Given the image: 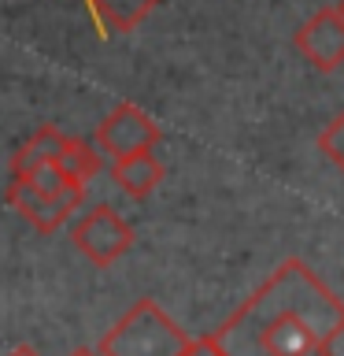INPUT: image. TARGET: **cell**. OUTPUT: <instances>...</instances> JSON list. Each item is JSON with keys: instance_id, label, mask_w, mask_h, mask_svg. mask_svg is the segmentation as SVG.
<instances>
[{"instance_id": "obj_2", "label": "cell", "mask_w": 344, "mask_h": 356, "mask_svg": "<svg viewBox=\"0 0 344 356\" xmlns=\"http://www.w3.org/2000/svg\"><path fill=\"white\" fill-rule=\"evenodd\" d=\"M185 341H189V334L152 297H141L100 338L96 353L100 356H178L185 349Z\"/></svg>"}, {"instance_id": "obj_11", "label": "cell", "mask_w": 344, "mask_h": 356, "mask_svg": "<svg viewBox=\"0 0 344 356\" xmlns=\"http://www.w3.org/2000/svg\"><path fill=\"white\" fill-rule=\"evenodd\" d=\"M318 152L344 175V108L326 122V127H322V134H318Z\"/></svg>"}, {"instance_id": "obj_12", "label": "cell", "mask_w": 344, "mask_h": 356, "mask_svg": "<svg viewBox=\"0 0 344 356\" xmlns=\"http://www.w3.org/2000/svg\"><path fill=\"white\" fill-rule=\"evenodd\" d=\"M178 356H226V353H222V345L215 341V334H200V338H189L185 349Z\"/></svg>"}, {"instance_id": "obj_3", "label": "cell", "mask_w": 344, "mask_h": 356, "mask_svg": "<svg viewBox=\"0 0 344 356\" xmlns=\"http://www.w3.org/2000/svg\"><path fill=\"white\" fill-rule=\"evenodd\" d=\"M71 241H74V249L82 252L89 264L111 267L115 260H122V256L130 252L133 227H130V222L122 219L111 204H100V208L85 211V216L74 222Z\"/></svg>"}, {"instance_id": "obj_9", "label": "cell", "mask_w": 344, "mask_h": 356, "mask_svg": "<svg viewBox=\"0 0 344 356\" xmlns=\"http://www.w3.org/2000/svg\"><path fill=\"white\" fill-rule=\"evenodd\" d=\"M63 141H67V134L60 127H41L37 134H30V141L22 145V149L11 156V175H19V178H26L33 167H41V163H52L55 156H60L63 149Z\"/></svg>"}, {"instance_id": "obj_5", "label": "cell", "mask_w": 344, "mask_h": 356, "mask_svg": "<svg viewBox=\"0 0 344 356\" xmlns=\"http://www.w3.org/2000/svg\"><path fill=\"white\" fill-rule=\"evenodd\" d=\"M293 44L315 71H337L344 63V15L337 8H318L293 33Z\"/></svg>"}, {"instance_id": "obj_8", "label": "cell", "mask_w": 344, "mask_h": 356, "mask_svg": "<svg viewBox=\"0 0 344 356\" xmlns=\"http://www.w3.org/2000/svg\"><path fill=\"white\" fill-rule=\"evenodd\" d=\"M160 4H163V0H89V8H93L96 22L108 30V38L137 30Z\"/></svg>"}, {"instance_id": "obj_10", "label": "cell", "mask_w": 344, "mask_h": 356, "mask_svg": "<svg viewBox=\"0 0 344 356\" xmlns=\"http://www.w3.org/2000/svg\"><path fill=\"white\" fill-rule=\"evenodd\" d=\"M55 163H60V171L67 178H74V182H82V186L93 182V178L100 175V167H104V163H100L96 145L93 141H82V138H67L60 156H55Z\"/></svg>"}, {"instance_id": "obj_7", "label": "cell", "mask_w": 344, "mask_h": 356, "mask_svg": "<svg viewBox=\"0 0 344 356\" xmlns=\"http://www.w3.org/2000/svg\"><path fill=\"white\" fill-rule=\"evenodd\" d=\"M111 182H115L126 197H148L155 186L163 182V163L155 160V149L133 152V156H119L111 163Z\"/></svg>"}, {"instance_id": "obj_1", "label": "cell", "mask_w": 344, "mask_h": 356, "mask_svg": "<svg viewBox=\"0 0 344 356\" xmlns=\"http://www.w3.org/2000/svg\"><path fill=\"white\" fill-rule=\"evenodd\" d=\"M341 319L344 300L293 256L230 312L215 341L226 356H322V341Z\"/></svg>"}, {"instance_id": "obj_15", "label": "cell", "mask_w": 344, "mask_h": 356, "mask_svg": "<svg viewBox=\"0 0 344 356\" xmlns=\"http://www.w3.org/2000/svg\"><path fill=\"white\" fill-rule=\"evenodd\" d=\"M337 11H341V15H344V0H341V4H337Z\"/></svg>"}, {"instance_id": "obj_4", "label": "cell", "mask_w": 344, "mask_h": 356, "mask_svg": "<svg viewBox=\"0 0 344 356\" xmlns=\"http://www.w3.org/2000/svg\"><path fill=\"white\" fill-rule=\"evenodd\" d=\"M160 138H163V134L152 122L148 111H141L137 104H126V100L111 108L104 115V122L96 127V149L108 152L111 160L144 152V149H155Z\"/></svg>"}, {"instance_id": "obj_13", "label": "cell", "mask_w": 344, "mask_h": 356, "mask_svg": "<svg viewBox=\"0 0 344 356\" xmlns=\"http://www.w3.org/2000/svg\"><path fill=\"white\" fill-rule=\"evenodd\" d=\"M8 356H37V349H30V345H19V349H11Z\"/></svg>"}, {"instance_id": "obj_6", "label": "cell", "mask_w": 344, "mask_h": 356, "mask_svg": "<svg viewBox=\"0 0 344 356\" xmlns=\"http://www.w3.org/2000/svg\"><path fill=\"white\" fill-rule=\"evenodd\" d=\"M8 204L19 211L22 219L30 222L37 234H55L67 222V216L60 211V204H55L52 197H44V193H37L26 178H19V175H11V182H8Z\"/></svg>"}, {"instance_id": "obj_14", "label": "cell", "mask_w": 344, "mask_h": 356, "mask_svg": "<svg viewBox=\"0 0 344 356\" xmlns=\"http://www.w3.org/2000/svg\"><path fill=\"white\" fill-rule=\"evenodd\" d=\"M67 356H100L96 349H74V353H67Z\"/></svg>"}]
</instances>
